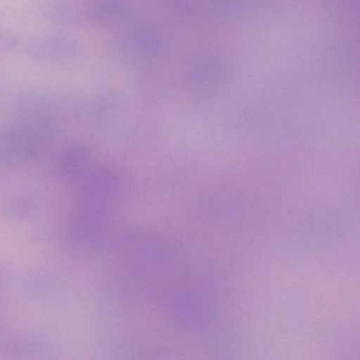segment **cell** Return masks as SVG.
<instances>
[{"label":"cell","mask_w":360,"mask_h":360,"mask_svg":"<svg viewBox=\"0 0 360 360\" xmlns=\"http://www.w3.org/2000/svg\"><path fill=\"white\" fill-rule=\"evenodd\" d=\"M58 166L63 176L77 182L94 167V153L84 143H73L60 155Z\"/></svg>","instance_id":"obj_3"},{"label":"cell","mask_w":360,"mask_h":360,"mask_svg":"<svg viewBox=\"0 0 360 360\" xmlns=\"http://www.w3.org/2000/svg\"><path fill=\"white\" fill-rule=\"evenodd\" d=\"M22 41L18 35L12 33L0 32V53H7V52L13 51L18 47L22 46Z\"/></svg>","instance_id":"obj_6"},{"label":"cell","mask_w":360,"mask_h":360,"mask_svg":"<svg viewBox=\"0 0 360 360\" xmlns=\"http://www.w3.org/2000/svg\"><path fill=\"white\" fill-rule=\"evenodd\" d=\"M37 207V201L31 195H14L0 204V217L9 222H22L34 214Z\"/></svg>","instance_id":"obj_4"},{"label":"cell","mask_w":360,"mask_h":360,"mask_svg":"<svg viewBox=\"0 0 360 360\" xmlns=\"http://www.w3.org/2000/svg\"><path fill=\"white\" fill-rule=\"evenodd\" d=\"M51 127L39 120H18L0 127V165L28 163L45 148Z\"/></svg>","instance_id":"obj_1"},{"label":"cell","mask_w":360,"mask_h":360,"mask_svg":"<svg viewBox=\"0 0 360 360\" xmlns=\"http://www.w3.org/2000/svg\"><path fill=\"white\" fill-rule=\"evenodd\" d=\"M119 0H89L81 9L83 20L94 24H102L112 20Z\"/></svg>","instance_id":"obj_5"},{"label":"cell","mask_w":360,"mask_h":360,"mask_svg":"<svg viewBox=\"0 0 360 360\" xmlns=\"http://www.w3.org/2000/svg\"><path fill=\"white\" fill-rule=\"evenodd\" d=\"M30 58L48 63H69L82 53V46L68 35L46 34L32 37L22 43Z\"/></svg>","instance_id":"obj_2"}]
</instances>
